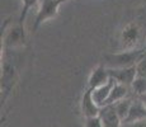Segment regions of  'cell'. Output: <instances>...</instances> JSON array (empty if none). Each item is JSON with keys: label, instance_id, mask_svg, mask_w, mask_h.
I'll use <instances>...</instances> for the list:
<instances>
[{"label": "cell", "instance_id": "1", "mask_svg": "<svg viewBox=\"0 0 146 127\" xmlns=\"http://www.w3.org/2000/svg\"><path fill=\"white\" fill-rule=\"evenodd\" d=\"M142 50H131V51H119V52L106 55V65L108 69H126V67L136 66L137 63L144 56Z\"/></svg>", "mask_w": 146, "mask_h": 127}, {"label": "cell", "instance_id": "2", "mask_svg": "<svg viewBox=\"0 0 146 127\" xmlns=\"http://www.w3.org/2000/svg\"><path fill=\"white\" fill-rule=\"evenodd\" d=\"M67 0H40V8L36 14L35 22H33V32H37V29L48 19L55 18L58 14L60 7Z\"/></svg>", "mask_w": 146, "mask_h": 127}, {"label": "cell", "instance_id": "3", "mask_svg": "<svg viewBox=\"0 0 146 127\" xmlns=\"http://www.w3.org/2000/svg\"><path fill=\"white\" fill-rule=\"evenodd\" d=\"M140 36H141V28H140L139 23H136V22L127 23L122 28V32H121V51L136 50V46L140 41Z\"/></svg>", "mask_w": 146, "mask_h": 127}, {"label": "cell", "instance_id": "4", "mask_svg": "<svg viewBox=\"0 0 146 127\" xmlns=\"http://www.w3.org/2000/svg\"><path fill=\"white\" fill-rule=\"evenodd\" d=\"M81 113L84 118L98 117L100 114V107L94 102L93 89L86 88L81 97Z\"/></svg>", "mask_w": 146, "mask_h": 127}, {"label": "cell", "instance_id": "5", "mask_svg": "<svg viewBox=\"0 0 146 127\" xmlns=\"http://www.w3.org/2000/svg\"><path fill=\"white\" fill-rule=\"evenodd\" d=\"M4 47H17V46H23L26 43V32H24V27L21 24H15L10 28L4 36L3 39Z\"/></svg>", "mask_w": 146, "mask_h": 127}, {"label": "cell", "instance_id": "6", "mask_svg": "<svg viewBox=\"0 0 146 127\" xmlns=\"http://www.w3.org/2000/svg\"><path fill=\"white\" fill-rule=\"evenodd\" d=\"M108 71H109L111 78L116 80V83L126 85L128 88H131L135 79L137 78L136 66L126 67V69H108Z\"/></svg>", "mask_w": 146, "mask_h": 127}, {"label": "cell", "instance_id": "7", "mask_svg": "<svg viewBox=\"0 0 146 127\" xmlns=\"http://www.w3.org/2000/svg\"><path fill=\"white\" fill-rule=\"evenodd\" d=\"M109 80H111V75H109L108 67H107L106 65H98L97 67H94L93 71L89 75L88 88L97 89V88H99V86L106 85Z\"/></svg>", "mask_w": 146, "mask_h": 127}, {"label": "cell", "instance_id": "8", "mask_svg": "<svg viewBox=\"0 0 146 127\" xmlns=\"http://www.w3.org/2000/svg\"><path fill=\"white\" fill-rule=\"evenodd\" d=\"M144 121H146V107L139 98H136L131 106L127 118L123 121V125H132V123L144 122Z\"/></svg>", "mask_w": 146, "mask_h": 127}, {"label": "cell", "instance_id": "9", "mask_svg": "<svg viewBox=\"0 0 146 127\" xmlns=\"http://www.w3.org/2000/svg\"><path fill=\"white\" fill-rule=\"evenodd\" d=\"M100 120H102L103 127H121L122 126V121L118 117L113 104L111 106H106L100 108Z\"/></svg>", "mask_w": 146, "mask_h": 127}, {"label": "cell", "instance_id": "10", "mask_svg": "<svg viewBox=\"0 0 146 127\" xmlns=\"http://www.w3.org/2000/svg\"><path fill=\"white\" fill-rule=\"evenodd\" d=\"M114 84H116V80L111 78V80H109L106 85L99 86V88H97V89H93L94 102L100 107V108H103V107L106 106V102L108 99V97H109V94H111L112 89H113Z\"/></svg>", "mask_w": 146, "mask_h": 127}, {"label": "cell", "instance_id": "11", "mask_svg": "<svg viewBox=\"0 0 146 127\" xmlns=\"http://www.w3.org/2000/svg\"><path fill=\"white\" fill-rule=\"evenodd\" d=\"M130 89H131V88H128V86L116 83V84H114V86H113V89H112L111 94H109L108 99H107V102H106V106L116 104V103H118V102L126 99V98H128V93H130ZM106 106H104V107H106Z\"/></svg>", "mask_w": 146, "mask_h": 127}, {"label": "cell", "instance_id": "12", "mask_svg": "<svg viewBox=\"0 0 146 127\" xmlns=\"http://www.w3.org/2000/svg\"><path fill=\"white\" fill-rule=\"evenodd\" d=\"M133 103V99L132 98H126V99L118 102V103L113 104L114 108H116V112L118 114V117L121 118L122 121V125H123V121L127 118L128 113H130V109H131V106Z\"/></svg>", "mask_w": 146, "mask_h": 127}, {"label": "cell", "instance_id": "13", "mask_svg": "<svg viewBox=\"0 0 146 127\" xmlns=\"http://www.w3.org/2000/svg\"><path fill=\"white\" fill-rule=\"evenodd\" d=\"M21 1H22V10H21V14H19L18 24H21L24 27V22H26L29 10L32 9L33 7H36L40 0H21Z\"/></svg>", "mask_w": 146, "mask_h": 127}, {"label": "cell", "instance_id": "14", "mask_svg": "<svg viewBox=\"0 0 146 127\" xmlns=\"http://www.w3.org/2000/svg\"><path fill=\"white\" fill-rule=\"evenodd\" d=\"M131 90L136 94V97H142V95L146 94V78H140L137 76L135 79L133 84L131 85Z\"/></svg>", "mask_w": 146, "mask_h": 127}, {"label": "cell", "instance_id": "15", "mask_svg": "<svg viewBox=\"0 0 146 127\" xmlns=\"http://www.w3.org/2000/svg\"><path fill=\"white\" fill-rule=\"evenodd\" d=\"M137 76L140 78H146V56H142V59L136 65Z\"/></svg>", "mask_w": 146, "mask_h": 127}, {"label": "cell", "instance_id": "16", "mask_svg": "<svg viewBox=\"0 0 146 127\" xmlns=\"http://www.w3.org/2000/svg\"><path fill=\"white\" fill-rule=\"evenodd\" d=\"M84 127H103L102 120L100 117H90V118H85V126Z\"/></svg>", "mask_w": 146, "mask_h": 127}, {"label": "cell", "instance_id": "17", "mask_svg": "<svg viewBox=\"0 0 146 127\" xmlns=\"http://www.w3.org/2000/svg\"><path fill=\"white\" fill-rule=\"evenodd\" d=\"M126 127H146V121L144 122H137V123H132V125H125Z\"/></svg>", "mask_w": 146, "mask_h": 127}, {"label": "cell", "instance_id": "18", "mask_svg": "<svg viewBox=\"0 0 146 127\" xmlns=\"http://www.w3.org/2000/svg\"><path fill=\"white\" fill-rule=\"evenodd\" d=\"M139 99L142 102V103H144V106L146 107V94L145 95H142V97H139Z\"/></svg>", "mask_w": 146, "mask_h": 127}, {"label": "cell", "instance_id": "19", "mask_svg": "<svg viewBox=\"0 0 146 127\" xmlns=\"http://www.w3.org/2000/svg\"><path fill=\"white\" fill-rule=\"evenodd\" d=\"M145 51H144V56H146V46H145V49H144Z\"/></svg>", "mask_w": 146, "mask_h": 127}]
</instances>
